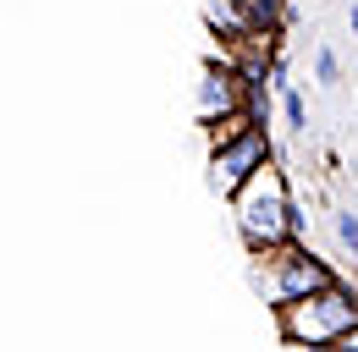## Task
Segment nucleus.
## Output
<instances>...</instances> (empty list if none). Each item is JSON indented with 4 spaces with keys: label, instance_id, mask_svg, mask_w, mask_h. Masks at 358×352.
I'll return each mask as SVG.
<instances>
[{
    "label": "nucleus",
    "instance_id": "1",
    "mask_svg": "<svg viewBox=\"0 0 358 352\" xmlns=\"http://www.w3.org/2000/svg\"><path fill=\"white\" fill-rule=\"evenodd\" d=\"M231 220H237V237H243L248 254H270L281 242H303V220H298V204H292L287 171L275 160H265L231 193Z\"/></svg>",
    "mask_w": 358,
    "mask_h": 352
},
{
    "label": "nucleus",
    "instance_id": "8",
    "mask_svg": "<svg viewBox=\"0 0 358 352\" xmlns=\"http://www.w3.org/2000/svg\"><path fill=\"white\" fill-rule=\"evenodd\" d=\"M314 78H320L325 88L342 83V61H336V50H331V44H320V50H314Z\"/></svg>",
    "mask_w": 358,
    "mask_h": 352
},
{
    "label": "nucleus",
    "instance_id": "4",
    "mask_svg": "<svg viewBox=\"0 0 358 352\" xmlns=\"http://www.w3.org/2000/svg\"><path fill=\"white\" fill-rule=\"evenodd\" d=\"M259 259L270 264V303L309 298V292H320V286L336 281V270L320 259L314 248H303V242H281V248H270V254H259Z\"/></svg>",
    "mask_w": 358,
    "mask_h": 352
},
{
    "label": "nucleus",
    "instance_id": "2",
    "mask_svg": "<svg viewBox=\"0 0 358 352\" xmlns=\"http://www.w3.org/2000/svg\"><path fill=\"white\" fill-rule=\"evenodd\" d=\"M275 325H281V342H336L348 325H358V292L336 275L309 298L275 303Z\"/></svg>",
    "mask_w": 358,
    "mask_h": 352
},
{
    "label": "nucleus",
    "instance_id": "12",
    "mask_svg": "<svg viewBox=\"0 0 358 352\" xmlns=\"http://www.w3.org/2000/svg\"><path fill=\"white\" fill-rule=\"evenodd\" d=\"M348 28H353V39H358V0H353V11H348Z\"/></svg>",
    "mask_w": 358,
    "mask_h": 352
},
{
    "label": "nucleus",
    "instance_id": "3",
    "mask_svg": "<svg viewBox=\"0 0 358 352\" xmlns=\"http://www.w3.org/2000/svg\"><path fill=\"white\" fill-rule=\"evenodd\" d=\"M265 160H275V143H270L265 122H254V127H243L237 138H226V143H210V187L221 198H231Z\"/></svg>",
    "mask_w": 358,
    "mask_h": 352
},
{
    "label": "nucleus",
    "instance_id": "5",
    "mask_svg": "<svg viewBox=\"0 0 358 352\" xmlns=\"http://www.w3.org/2000/svg\"><path fill=\"white\" fill-rule=\"evenodd\" d=\"M237 105H243V72L226 55L221 61L210 55V66L199 72V122L210 127V122H221L226 110H237Z\"/></svg>",
    "mask_w": 358,
    "mask_h": 352
},
{
    "label": "nucleus",
    "instance_id": "7",
    "mask_svg": "<svg viewBox=\"0 0 358 352\" xmlns=\"http://www.w3.org/2000/svg\"><path fill=\"white\" fill-rule=\"evenodd\" d=\"M281 94V116H287V127L292 132H309V105H303V94L287 83V88H275Z\"/></svg>",
    "mask_w": 358,
    "mask_h": 352
},
{
    "label": "nucleus",
    "instance_id": "11",
    "mask_svg": "<svg viewBox=\"0 0 358 352\" xmlns=\"http://www.w3.org/2000/svg\"><path fill=\"white\" fill-rule=\"evenodd\" d=\"M336 352H358V325H348V330L336 336Z\"/></svg>",
    "mask_w": 358,
    "mask_h": 352
},
{
    "label": "nucleus",
    "instance_id": "6",
    "mask_svg": "<svg viewBox=\"0 0 358 352\" xmlns=\"http://www.w3.org/2000/svg\"><path fill=\"white\" fill-rule=\"evenodd\" d=\"M243 17H248V34L254 39H281V22H287V0H237Z\"/></svg>",
    "mask_w": 358,
    "mask_h": 352
},
{
    "label": "nucleus",
    "instance_id": "10",
    "mask_svg": "<svg viewBox=\"0 0 358 352\" xmlns=\"http://www.w3.org/2000/svg\"><path fill=\"white\" fill-rule=\"evenodd\" d=\"M287 352H336V342H287Z\"/></svg>",
    "mask_w": 358,
    "mask_h": 352
},
{
    "label": "nucleus",
    "instance_id": "9",
    "mask_svg": "<svg viewBox=\"0 0 358 352\" xmlns=\"http://www.w3.org/2000/svg\"><path fill=\"white\" fill-rule=\"evenodd\" d=\"M331 226H336V242L358 259V215L353 210H331Z\"/></svg>",
    "mask_w": 358,
    "mask_h": 352
}]
</instances>
